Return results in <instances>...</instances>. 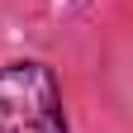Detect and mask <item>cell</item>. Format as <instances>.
I'll list each match as a JSON object with an SVG mask.
<instances>
[{
	"instance_id": "6da1fadb",
	"label": "cell",
	"mask_w": 133,
	"mask_h": 133,
	"mask_svg": "<svg viewBox=\"0 0 133 133\" xmlns=\"http://www.w3.org/2000/svg\"><path fill=\"white\" fill-rule=\"evenodd\" d=\"M0 133H66L62 90L43 62H14L0 71Z\"/></svg>"
}]
</instances>
